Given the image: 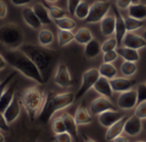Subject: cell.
I'll list each match as a JSON object with an SVG mask.
<instances>
[{
  "mask_svg": "<svg viewBox=\"0 0 146 142\" xmlns=\"http://www.w3.org/2000/svg\"><path fill=\"white\" fill-rule=\"evenodd\" d=\"M19 49L24 51L38 67L44 84L50 81L51 75L57 64L60 53L46 46L33 44H23Z\"/></svg>",
  "mask_w": 146,
  "mask_h": 142,
  "instance_id": "obj_1",
  "label": "cell"
},
{
  "mask_svg": "<svg viewBox=\"0 0 146 142\" xmlns=\"http://www.w3.org/2000/svg\"><path fill=\"white\" fill-rule=\"evenodd\" d=\"M8 64L26 77L36 81L38 84H44L43 77L33 61L21 49H10L3 53Z\"/></svg>",
  "mask_w": 146,
  "mask_h": 142,
  "instance_id": "obj_2",
  "label": "cell"
},
{
  "mask_svg": "<svg viewBox=\"0 0 146 142\" xmlns=\"http://www.w3.org/2000/svg\"><path fill=\"white\" fill-rule=\"evenodd\" d=\"M75 100V95L72 92H66L56 94L50 92L45 95L44 101L38 117L44 124L48 123L53 115L58 111L70 106Z\"/></svg>",
  "mask_w": 146,
  "mask_h": 142,
  "instance_id": "obj_3",
  "label": "cell"
},
{
  "mask_svg": "<svg viewBox=\"0 0 146 142\" xmlns=\"http://www.w3.org/2000/svg\"><path fill=\"white\" fill-rule=\"evenodd\" d=\"M45 94L42 84L26 88L20 95L21 105L26 110L30 120L33 122L41 111Z\"/></svg>",
  "mask_w": 146,
  "mask_h": 142,
  "instance_id": "obj_4",
  "label": "cell"
},
{
  "mask_svg": "<svg viewBox=\"0 0 146 142\" xmlns=\"http://www.w3.org/2000/svg\"><path fill=\"white\" fill-rule=\"evenodd\" d=\"M0 40L9 49H19L24 44V33L18 24L9 22L0 27Z\"/></svg>",
  "mask_w": 146,
  "mask_h": 142,
  "instance_id": "obj_5",
  "label": "cell"
},
{
  "mask_svg": "<svg viewBox=\"0 0 146 142\" xmlns=\"http://www.w3.org/2000/svg\"><path fill=\"white\" fill-rule=\"evenodd\" d=\"M112 7L110 2L98 0L94 2L90 8V12L86 19V23H98L100 22L108 14L110 9Z\"/></svg>",
  "mask_w": 146,
  "mask_h": 142,
  "instance_id": "obj_6",
  "label": "cell"
},
{
  "mask_svg": "<svg viewBox=\"0 0 146 142\" xmlns=\"http://www.w3.org/2000/svg\"><path fill=\"white\" fill-rule=\"evenodd\" d=\"M99 70L96 68H92L86 70L82 75V82L80 87L79 88L77 93L75 94V100H79L80 99L83 98L84 95L94 87L96 82L100 77Z\"/></svg>",
  "mask_w": 146,
  "mask_h": 142,
  "instance_id": "obj_7",
  "label": "cell"
},
{
  "mask_svg": "<svg viewBox=\"0 0 146 142\" xmlns=\"http://www.w3.org/2000/svg\"><path fill=\"white\" fill-rule=\"evenodd\" d=\"M55 83L62 88L68 87L73 85V79L68 66L65 63H60L56 70L54 76Z\"/></svg>",
  "mask_w": 146,
  "mask_h": 142,
  "instance_id": "obj_8",
  "label": "cell"
},
{
  "mask_svg": "<svg viewBox=\"0 0 146 142\" xmlns=\"http://www.w3.org/2000/svg\"><path fill=\"white\" fill-rule=\"evenodd\" d=\"M117 105L121 110H125V111H128L134 108L138 105L137 90L131 89L121 93L117 99Z\"/></svg>",
  "mask_w": 146,
  "mask_h": 142,
  "instance_id": "obj_9",
  "label": "cell"
},
{
  "mask_svg": "<svg viewBox=\"0 0 146 142\" xmlns=\"http://www.w3.org/2000/svg\"><path fill=\"white\" fill-rule=\"evenodd\" d=\"M112 9L114 11V15H115V39L118 42V47L122 44L123 39L127 33V29L126 27L125 17L122 16L121 13L119 10L117 5H112Z\"/></svg>",
  "mask_w": 146,
  "mask_h": 142,
  "instance_id": "obj_10",
  "label": "cell"
},
{
  "mask_svg": "<svg viewBox=\"0 0 146 142\" xmlns=\"http://www.w3.org/2000/svg\"><path fill=\"white\" fill-rule=\"evenodd\" d=\"M21 102L20 96L19 94L15 93L10 105L6 108V110L3 113H1V115L3 116L5 120L9 124L14 123L19 117L21 114Z\"/></svg>",
  "mask_w": 146,
  "mask_h": 142,
  "instance_id": "obj_11",
  "label": "cell"
},
{
  "mask_svg": "<svg viewBox=\"0 0 146 142\" xmlns=\"http://www.w3.org/2000/svg\"><path fill=\"white\" fill-rule=\"evenodd\" d=\"M109 110H116V107L109 98L104 96L95 99L90 105V111L95 116H98Z\"/></svg>",
  "mask_w": 146,
  "mask_h": 142,
  "instance_id": "obj_12",
  "label": "cell"
},
{
  "mask_svg": "<svg viewBox=\"0 0 146 142\" xmlns=\"http://www.w3.org/2000/svg\"><path fill=\"white\" fill-rule=\"evenodd\" d=\"M125 115L117 110H109L98 115V122L104 128H110L114 123L124 117Z\"/></svg>",
  "mask_w": 146,
  "mask_h": 142,
  "instance_id": "obj_13",
  "label": "cell"
},
{
  "mask_svg": "<svg viewBox=\"0 0 146 142\" xmlns=\"http://www.w3.org/2000/svg\"><path fill=\"white\" fill-rule=\"evenodd\" d=\"M110 81L112 89L115 93H123L133 89L136 85L137 81L135 79L125 78V77H115Z\"/></svg>",
  "mask_w": 146,
  "mask_h": 142,
  "instance_id": "obj_14",
  "label": "cell"
},
{
  "mask_svg": "<svg viewBox=\"0 0 146 142\" xmlns=\"http://www.w3.org/2000/svg\"><path fill=\"white\" fill-rule=\"evenodd\" d=\"M143 129L142 119L137 117L136 115L128 117L125 127H124V133L129 136L134 137L139 135Z\"/></svg>",
  "mask_w": 146,
  "mask_h": 142,
  "instance_id": "obj_15",
  "label": "cell"
},
{
  "mask_svg": "<svg viewBox=\"0 0 146 142\" xmlns=\"http://www.w3.org/2000/svg\"><path fill=\"white\" fill-rule=\"evenodd\" d=\"M122 43L124 46L135 50H139L146 47V40L145 38L143 36L136 34L133 32H127L123 39Z\"/></svg>",
  "mask_w": 146,
  "mask_h": 142,
  "instance_id": "obj_16",
  "label": "cell"
},
{
  "mask_svg": "<svg viewBox=\"0 0 146 142\" xmlns=\"http://www.w3.org/2000/svg\"><path fill=\"white\" fill-rule=\"evenodd\" d=\"M17 83H18L17 81L11 82L4 89V91L1 93V97H0V112L1 113H3L12 102L15 94V91Z\"/></svg>",
  "mask_w": 146,
  "mask_h": 142,
  "instance_id": "obj_17",
  "label": "cell"
},
{
  "mask_svg": "<svg viewBox=\"0 0 146 142\" xmlns=\"http://www.w3.org/2000/svg\"><path fill=\"white\" fill-rule=\"evenodd\" d=\"M21 15L25 23L33 29H39L42 26L41 21L34 12L33 7L25 6L21 10Z\"/></svg>",
  "mask_w": 146,
  "mask_h": 142,
  "instance_id": "obj_18",
  "label": "cell"
},
{
  "mask_svg": "<svg viewBox=\"0 0 146 142\" xmlns=\"http://www.w3.org/2000/svg\"><path fill=\"white\" fill-rule=\"evenodd\" d=\"M127 118H128V117L125 116L121 120H119L118 122L114 123L112 126L108 128V130L105 135L106 141H114L117 136L121 135L124 132V127H125Z\"/></svg>",
  "mask_w": 146,
  "mask_h": 142,
  "instance_id": "obj_19",
  "label": "cell"
},
{
  "mask_svg": "<svg viewBox=\"0 0 146 142\" xmlns=\"http://www.w3.org/2000/svg\"><path fill=\"white\" fill-rule=\"evenodd\" d=\"M93 89L101 94L102 96H104L106 98H112L113 96V89L110 84V81L108 78H105L104 76H100L96 84L93 87Z\"/></svg>",
  "mask_w": 146,
  "mask_h": 142,
  "instance_id": "obj_20",
  "label": "cell"
},
{
  "mask_svg": "<svg viewBox=\"0 0 146 142\" xmlns=\"http://www.w3.org/2000/svg\"><path fill=\"white\" fill-rule=\"evenodd\" d=\"M74 118H75V121H76L78 126L87 125L93 122V118L91 116V114L89 113L85 102H83L81 105H80L79 107L77 108V110L75 111Z\"/></svg>",
  "mask_w": 146,
  "mask_h": 142,
  "instance_id": "obj_21",
  "label": "cell"
},
{
  "mask_svg": "<svg viewBox=\"0 0 146 142\" xmlns=\"http://www.w3.org/2000/svg\"><path fill=\"white\" fill-rule=\"evenodd\" d=\"M33 9L41 21L42 25H49L52 23V17L50 16L49 9L45 5V3H35L33 5Z\"/></svg>",
  "mask_w": 146,
  "mask_h": 142,
  "instance_id": "obj_22",
  "label": "cell"
},
{
  "mask_svg": "<svg viewBox=\"0 0 146 142\" xmlns=\"http://www.w3.org/2000/svg\"><path fill=\"white\" fill-rule=\"evenodd\" d=\"M115 15H106L100 21V29L101 33L104 36H111L115 32Z\"/></svg>",
  "mask_w": 146,
  "mask_h": 142,
  "instance_id": "obj_23",
  "label": "cell"
},
{
  "mask_svg": "<svg viewBox=\"0 0 146 142\" xmlns=\"http://www.w3.org/2000/svg\"><path fill=\"white\" fill-rule=\"evenodd\" d=\"M101 51H102V45L99 43V41L96 39H92L89 43H87L85 45L84 53L85 56L89 59L97 57L101 53Z\"/></svg>",
  "mask_w": 146,
  "mask_h": 142,
  "instance_id": "obj_24",
  "label": "cell"
},
{
  "mask_svg": "<svg viewBox=\"0 0 146 142\" xmlns=\"http://www.w3.org/2000/svg\"><path fill=\"white\" fill-rule=\"evenodd\" d=\"M116 51H117L119 56L121 57L125 61H131V62L137 63L140 59V56H139L138 50L129 48L127 46H123V47L119 46V47H117Z\"/></svg>",
  "mask_w": 146,
  "mask_h": 142,
  "instance_id": "obj_25",
  "label": "cell"
},
{
  "mask_svg": "<svg viewBox=\"0 0 146 142\" xmlns=\"http://www.w3.org/2000/svg\"><path fill=\"white\" fill-rule=\"evenodd\" d=\"M61 117L64 121L67 131L74 137V139H76L78 137V124L75 121L74 117H72L68 113H63Z\"/></svg>",
  "mask_w": 146,
  "mask_h": 142,
  "instance_id": "obj_26",
  "label": "cell"
},
{
  "mask_svg": "<svg viewBox=\"0 0 146 142\" xmlns=\"http://www.w3.org/2000/svg\"><path fill=\"white\" fill-rule=\"evenodd\" d=\"M128 15L139 20L146 19V5L144 3H133L129 6Z\"/></svg>",
  "mask_w": 146,
  "mask_h": 142,
  "instance_id": "obj_27",
  "label": "cell"
},
{
  "mask_svg": "<svg viewBox=\"0 0 146 142\" xmlns=\"http://www.w3.org/2000/svg\"><path fill=\"white\" fill-rule=\"evenodd\" d=\"M93 39L94 38L91 30L87 27H80L74 33V40L80 45H86Z\"/></svg>",
  "mask_w": 146,
  "mask_h": 142,
  "instance_id": "obj_28",
  "label": "cell"
},
{
  "mask_svg": "<svg viewBox=\"0 0 146 142\" xmlns=\"http://www.w3.org/2000/svg\"><path fill=\"white\" fill-rule=\"evenodd\" d=\"M57 40L60 46H66L73 40H74V33L72 32V30H64L58 28Z\"/></svg>",
  "mask_w": 146,
  "mask_h": 142,
  "instance_id": "obj_29",
  "label": "cell"
},
{
  "mask_svg": "<svg viewBox=\"0 0 146 142\" xmlns=\"http://www.w3.org/2000/svg\"><path fill=\"white\" fill-rule=\"evenodd\" d=\"M98 70L101 76L108 78L109 80L115 78L117 75V69L115 66L112 64V63H104L99 67Z\"/></svg>",
  "mask_w": 146,
  "mask_h": 142,
  "instance_id": "obj_30",
  "label": "cell"
},
{
  "mask_svg": "<svg viewBox=\"0 0 146 142\" xmlns=\"http://www.w3.org/2000/svg\"><path fill=\"white\" fill-rule=\"evenodd\" d=\"M38 39L39 45H41L43 46H48L53 43L54 34L49 29H42L38 33Z\"/></svg>",
  "mask_w": 146,
  "mask_h": 142,
  "instance_id": "obj_31",
  "label": "cell"
},
{
  "mask_svg": "<svg viewBox=\"0 0 146 142\" xmlns=\"http://www.w3.org/2000/svg\"><path fill=\"white\" fill-rule=\"evenodd\" d=\"M54 23L59 29H64V30H73L76 27L75 21L67 16L54 20Z\"/></svg>",
  "mask_w": 146,
  "mask_h": 142,
  "instance_id": "obj_32",
  "label": "cell"
},
{
  "mask_svg": "<svg viewBox=\"0 0 146 142\" xmlns=\"http://www.w3.org/2000/svg\"><path fill=\"white\" fill-rule=\"evenodd\" d=\"M90 8L91 5H89L87 2H86L85 0H81V2L79 3V5L75 9L74 15L80 20H86L89 15Z\"/></svg>",
  "mask_w": 146,
  "mask_h": 142,
  "instance_id": "obj_33",
  "label": "cell"
},
{
  "mask_svg": "<svg viewBox=\"0 0 146 142\" xmlns=\"http://www.w3.org/2000/svg\"><path fill=\"white\" fill-rule=\"evenodd\" d=\"M125 22H126V27H127V32H134L136 30L140 29L145 25L143 20H139V19H136L130 15L125 17Z\"/></svg>",
  "mask_w": 146,
  "mask_h": 142,
  "instance_id": "obj_34",
  "label": "cell"
},
{
  "mask_svg": "<svg viewBox=\"0 0 146 142\" xmlns=\"http://www.w3.org/2000/svg\"><path fill=\"white\" fill-rule=\"evenodd\" d=\"M121 70L123 75L127 77L133 76L135 75V73L138 70V67L136 65V63L131 62V61H124L121 66Z\"/></svg>",
  "mask_w": 146,
  "mask_h": 142,
  "instance_id": "obj_35",
  "label": "cell"
},
{
  "mask_svg": "<svg viewBox=\"0 0 146 142\" xmlns=\"http://www.w3.org/2000/svg\"><path fill=\"white\" fill-rule=\"evenodd\" d=\"M51 129L54 132V134H60L67 131L66 125L64 123V121L62 117L55 118L51 123Z\"/></svg>",
  "mask_w": 146,
  "mask_h": 142,
  "instance_id": "obj_36",
  "label": "cell"
},
{
  "mask_svg": "<svg viewBox=\"0 0 146 142\" xmlns=\"http://www.w3.org/2000/svg\"><path fill=\"white\" fill-rule=\"evenodd\" d=\"M45 5L49 9L50 14V16L52 17V19H54V20L60 19L66 15V12L63 9H62L58 6H56V5H49L47 3H45Z\"/></svg>",
  "mask_w": 146,
  "mask_h": 142,
  "instance_id": "obj_37",
  "label": "cell"
},
{
  "mask_svg": "<svg viewBox=\"0 0 146 142\" xmlns=\"http://www.w3.org/2000/svg\"><path fill=\"white\" fill-rule=\"evenodd\" d=\"M118 47V42L115 38H110L109 39L105 40L102 45V51L107 52L110 51L115 50V48Z\"/></svg>",
  "mask_w": 146,
  "mask_h": 142,
  "instance_id": "obj_38",
  "label": "cell"
},
{
  "mask_svg": "<svg viewBox=\"0 0 146 142\" xmlns=\"http://www.w3.org/2000/svg\"><path fill=\"white\" fill-rule=\"evenodd\" d=\"M138 105L146 101V84H139L137 87Z\"/></svg>",
  "mask_w": 146,
  "mask_h": 142,
  "instance_id": "obj_39",
  "label": "cell"
},
{
  "mask_svg": "<svg viewBox=\"0 0 146 142\" xmlns=\"http://www.w3.org/2000/svg\"><path fill=\"white\" fill-rule=\"evenodd\" d=\"M118 56H119V54L116 50L104 52V57H103L104 63H113L118 58Z\"/></svg>",
  "mask_w": 146,
  "mask_h": 142,
  "instance_id": "obj_40",
  "label": "cell"
},
{
  "mask_svg": "<svg viewBox=\"0 0 146 142\" xmlns=\"http://www.w3.org/2000/svg\"><path fill=\"white\" fill-rule=\"evenodd\" d=\"M134 115H136L142 120L146 119V101L142 102L137 105V108L134 111Z\"/></svg>",
  "mask_w": 146,
  "mask_h": 142,
  "instance_id": "obj_41",
  "label": "cell"
},
{
  "mask_svg": "<svg viewBox=\"0 0 146 142\" xmlns=\"http://www.w3.org/2000/svg\"><path fill=\"white\" fill-rule=\"evenodd\" d=\"M74 137L68 132H63L60 134H56L55 135V141L57 142H72Z\"/></svg>",
  "mask_w": 146,
  "mask_h": 142,
  "instance_id": "obj_42",
  "label": "cell"
},
{
  "mask_svg": "<svg viewBox=\"0 0 146 142\" xmlns=\"http://www.w3.org/2000/svg\"><path fill=\"white\" fill-rule=\"evenodd\" d=\"M139 3H140V0H116L117 7L121 9H127L129 8L131 4Z\"/></svg>",
  "mask_w": 146,
  "mask_h": 142,
  "instance_id": "obj_43",
  "label": "cell"
},
{
  "mask_svg": "<svg viewBox=\"0 0 146 142\" xmlns=\"http://www.w3.org/2000/svg\"><path fill=\"white\" fill-rule=\"evenodd\" d=\"M18 74V71L16 70V71H14V72H12L10 75H9L2 82H1V84H0V90H1V93L2 92H3L4 91V89L12 82V80H13V78L16 75Z\"/></svg>",
  "mask_w": 146,
  "mask_h": 142,
  "instance_id": "obj_44",
  "label": "cell"
},
{
  "mask_svg": "<svg viewBox=\"0 0 146 142\" xmlns=\"http://www.w3.org/2000/svg\"><path fill=\"white\" fill-rule=\"evenodd\" d=\"M80 2L81 0H68V3H67L68 11L71 15H74L75 9Z\"/></svg>",
  "mask_w": 146,
  "mask_h": 142,
  "instance_id": "obj_45",
  "label": "cell"
},
{
  "mask_svg": "<svg viewBox=\"0 0 146 142\" xmlns=\"http://www.w3.org/2000/svg\"><path fill=\"white\" fill-rule=\"evenodd\" d=\"M8 13V8H7V4L4 3L3 0L0 1V18L3 19Z\"/></svg>",
  "mask_w": 146,
  "mask_h": 142,
  "instance_id": "obj_46",
  "label": "cell"
},
{
  "mask_svg": "<svg viewBox=\"0 0 146 142\" xmlns=\"http://www.w3.org/2000/svg\"><path fill=\"white\" fill-rule=\"evenodd\" d=\"M9 123L5 120L3 115H1V121H0V129L1 131H9Z\"/></svg>",
  "mask_w": 146,
  "mask_h": 142,
  "instance_id": "obj_47",
  "label": "cell"
},
{
  "mask_svg": "<svg viewBox=\"0 0 146 142\" xmlns=\"http://www.w3.org/2000/svg\"><path fill=\"white\" fill-rule=\"evenodd\" d=\"M10 2L15 6H26L32 2V0H10Z\"/></svg>",
  "mask_w": 146,
  "mask_h": 142,
  "instance_id": "obj_48",
  "label": "cell"
},
{
  "mask_svg": "<svg viewBox=\"0 0 146 142\" xmlns=\"http://www.w3.org/2000/svg\"><path fill=\"white\" fill-rule=\"evenodd\" d=\"M8 62L6 60V58L4 57L3 54L1 53L0 54V70H3L5 69V67L7 66Z\"/></svg>",
  "mask_w": 146,
  "mask_h": 142,
  "instance_id": "obj_49",
  "label": "cell"
},
{
  "mask_svg": "<svg viewBox=\"0 0 146 142\" xmlns=\"http://www.w3.org/2000/svg\"><path fill=\"white\" fill-rule=\"evenodd\" d=\"M113 141H115V142H128L129 141L125 137V136H123V135H119V136H117Z\"/></svg>",
  "mask_w": 146,
  "mask_h": 142,
  "instance_id": "obj_50",
  "label": "cell"
},
{
  "mask_svg": "<svg viewBox=\"0 0 146 142\" xmlns=\"http://www.w3.org/2000/svg\"><path fill=\"white\" fill-rule=\"evenodd\" d=\"M0 141L1 142L5 141V140H4V136H3V131H1V133H0Z\"/></svg>",
  "mask_w": 146,
  "mask_h": 142,
  "instance_id": "obj_51",
  "label": "cell"
},
{
  "mask_svg": "<svg viewBox=\"0 0 146 142\" xmlns=\"http://www.w3.org/2000/svg\"><path fill=\"white\" fill-rule=\"evenodd\" d=\"M47 3H56V2H57L58 0H45Z\"/></svg>",
  "mask_w": 146,
  "mask_h": 142,
  "instance_id": "obj_52",
  "label": "cell"
},
{
  "mask_svg": "<svg viewBox=\"0 0 146 142\" xmlns=\"http://www.w3.org/2000/svg\"><path fill=\"white\" fill-rule=\"evenodd\" d=\"M143 37L145 38V40H146V29H145V32L143 33Z\"/></svg>",
  "mask_w": 146,
  "mask_h": 142,
  "instance_id": "obj_53",
  "label": "cell"
},
{
  "mask_svg": "<svg viewBox=\"0 0 146 142\" xmlns=\"http://www.w3.org/2000/svg\"><path fill=\"white\" fill-rule=\"evenodd\" d=\"M145 84H146V81H145Z\"/></svg>",
  "mask_w": 146,
  "mask_h": 142,
  "instance_id": "obj_54",
  "label": "cell"
}]
</instances>
